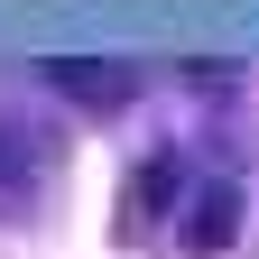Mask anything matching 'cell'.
Returning a JSON list of instances; mask_svg holds the SVG:
<instances>
[{
    "label": "cell",
    "instance_id": "6da1fadb",
    "mask_svg": "<svg viewBox=\"0 0 259 259\" xmlns=\"http://www.w3.org/2000/svg\"><path fill=\"white\" fill-rule=\"evenodd\" d=\"M37 83L65 93V102H83V111H120L130 93H139V74L111 56H37Z\"/></svg>",
    "mask_w": 259,
    "mask_h": 259
},
{
    "label": "cell",
    "instance_id": "7a4b0ae2",
    "mask_svg": "<svg viewBox=\"0 0 259 259\" xmlns=\"http://www.w3.org/2000/svg\"><path fill=\"white\" fill-rule=\"evenodd\" d=\"M241 176H194V194H185V222H176V241L194 250V259H213V250H232L241 241Z\"/></svg>",
    "mask_w": 259,
    "mask_h": 259
},
{
    "label": "cell",
    "instance_id": "3957f363",
    "mask_svg": "<svg viewBox=\"0 0 259 259\" xmlns=\"http://www.w3.org/2000/svg\"><path fill=\"white\" fill-rule=\"evenodd\" d=\"M56 167V148L37 139L28 120L0 111V213H28V194H37V176Z\"/></svg>",
    "mask_w": 259,
    "mask_h": 259
},
{
    "label": "cell",
    "instance_id": "277c9868",
    "mask_svg": "<svg viewBox=\"0 0 259 259\" xmlns=\"http://www.w3.org/2000/svg\"><path fill=\"white\" fill-rule=\"evenodd\" d=\"M176 185H185V157H176V148H157L148 167H139V204H130V213H157V204H167Z\"/></svg>",
    "mask_w": 259,
    "mask_h": 259
}]
</instances>
